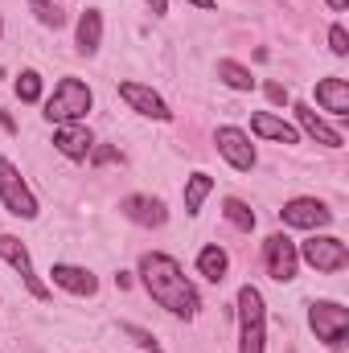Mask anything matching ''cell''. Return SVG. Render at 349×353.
<instances>
[{"label":"cell","instance_id":"7a4b0ae2","mask_svg":"<svg viewBox=\"0 0 349 353\" xmlns=\"http://www.w3.org/2000/svg\"><path fill=\"white\" fill-rule=\"evenodd\" d=\"M90 107H94V94H90L87 83L83 79H62L54 87V94L46 99V119L58 123V128L62 123H83Z\"/></svg>","mask_w":349,"mask_h":353},{"label":"cell","instance_id":"44dd1931","mask_svg":"<svg viewBox=\"0 0 349 353\" xmlns=\"http://www.w3.org/2000/svg\"><path fill=\"white\" fill-rule=\"evenodd\" d=\"M210 189H214V176L210 173H193L185 181V214H197L201 210V201L210 197Z\"/></svg>","mask_w":349,"mask_h":353},{"label":"cell","instance_id":"52a82bcc","mask_svg":"<svg viewBox=\"0 0 349 353\" xmlns=\"http://www.w3.org/2000/svg\"><path fill=\"white\" fill-rule=\"evenodd\" d=\"M263 263H267V275H271V279H279V283L296 279V267H300L296 243H292L288 234H271V239L263 243Z\"/></svg>","mask_w":349,"mask_h":353},{"label":"cell","instance_id":"9c48e42d","mask_svg":"<svg viewBox=\"0 0 349 353\" xmlns=\"http://www.w3.org/2000/svg\"><path fill=\"white\" fill-rule=\"evenodd\" d=\"M279 218H283V226L321 230V226H329V222H333V210H329L325 201H317V197H292V201L279 210Z\"/></svg>","mask_w":349,"mask_h":353},{"label":"cell","instance_id":"d6a6232c","mask_svg":"<svg viewBox=\"0 0 349 353\" xmlns=\"http://www.w3.org/2000/svg\"><path fill=\"white\" fill-rule=\"evenodd\" d=\"M0 33H4V25H0Z\"/></svg>","mask_w":349,"mask_h":353},{"label":"cell","instance_id":"d4e9b609","mask_svg":"<svg viewBox=\"0 0 349 353\" xmlns=\"http://www.w3.org/2000/svg\"><path fill=\"white\" fill-rule=\"evenodd\" d=\"M329 50H333L337 58H346V54H349V33H346V25H333V29H329Z\"/></svg>","mask_w":349,"mask_h":353},{"label":"cell","instance_id":"4fadbf2b","mask_svg":"<svg viewBox=\"0 0 349 353\" xmlns=\"http://www.w3.org/2000/svg\"><path fill=\"white\" fill-rule=\"evenodd\" d=\"M54 148H58L66 161H87L90 148H94V140H90V132L83 123H62V128L54 132Z\"/></svg>","mask_w":349,"mask_h":353},{"label":"cell","instance_id":"e0dca14e","mask_svg":"<svg viewBox=\"0 0 349 353\" xmlns=\"http://www.w3.org/2000/svg\"><path fill=\"white\" fill-rule=\"evenodd\" d=\"M317 103L333 115H349V83L346 79H321L317 83Z\"/></svg>","mask_w":349,"mask_h":353},{"label":"cell","instance_id":"6da1fadb","mask_svg":"<svg viewBox=\"0 0 349 353\" xmlns=\"http://www.w3.org/2000/svg\"><path fill=\"white\" fill-rule=\"evenodd\" d=\"M140 279H144L148 296L161 308H169L173 316H185V321L197 316V288L185 279V271H181V263L173 255H161V251L144 255L140 259Z\"/></svg>","mask_w":349,"mask_h":353},{"label":"cell","instance_id":"1f68e13d","mask_svg":"<svg viewBox=\"0 0 349 353\" xmlns=\"http://www.w3.org/2000/svg\"><path fill=\"white\" fill-rule=\"evenodd\" d=\"M148 353H161V350H157V345H152V350H148Z\"/></svg>","mask_w":349,"mask_h":353},{"label":"cell","instance_id":"f546056e","mask_svg":"<svg viewBox=\"0 0 349 353\" xmlns=\"http://www.w3.org/2000/svg\"><path fill=\"white\" fill-rule=\"evenodd\" d=\"M189 4H197V8H214V0H189Z\"/></svg>","mask_w":349,"mask_h":353},{"label":"cell","instance_id":"484cf974","mask_svg":"<svg viewBox=\"0 0 349 353\" xmlns=\"http://www.w3.org/2000/svg\"><path fill=\"white\" fill-rule=\"evenodd\" d=\"M123 333H128L140 350H152V345H157V341H152V333H148V329H140V325H123Z\"/></svg>","mask_w":349,"mask_h":353},{"label":"cell","instance_id":"83f0119b","mask_svg":"<svg viewBox=\"0 0 349 353\" xmlns=\"http://www.w3.org/2000/svg\"><path fill=\"white\" fill-rule=\"evenodd\" d=\"M267 99H271V103H288V99H292V94H288V87H279V83H267Z\"/></svg>","mask_w":349,"mask_h":353},{"label":"cell","instance_id":"8fae6325","mask_svg":"<svg viewBox=\"0 0 349 353\" xmlns=\"http://www.w3.org/2000/svg\"><path fill=\"white\" fill-rule=\"evenodd\" d=\"M119 94H123V103H128L132 111H140V115H148V119H161V123L173 119L169 103H165L152 87H144V83H119Z\"/></svg>","mask_w":349,"mask_h":353},{"label":"cell","instance_id":"cb8c5ba5","mask_svg":"<svg viewBox=\"0 0 349 353\" xmlns=\"http://www.w3.org/2000/svg\"><path fill=\"white\" fill-rule=\"evenodd\" d=\"M17 99H21V103H37V99H41V74H37V70H25V74L17 79Z\"/></svg>","mask_w":349,"mask_h":353},{"label":"cell","instance_id":"4316f807","mask_svg":"<svg viewBox=\"0 0 349 353\" xmlns=\"http://www.w3.org/2000/svg\"><path fill=\"white\" fill-rule=\"evenodd\" d=\"M111 161H119L115 148H90V165H111Z\"/></svg>","mask_w":349,"mask_h":353},{"label":"cell","instance_id":"7402d4cb","mask_svg":"<svg viewBox=\"0 0 349 353\" xmlns=\"http://www.w3.org/2000/svg\"><path fill=\"white\" fill-rule=\"evenodd\" d=\"M222 214H226V222L235 226V230H255V214H251V205L247 201H239V197H226V205H222Z\"/></svg>","mask_w":349,"mask_h":353},{"label":"cell","instance_id":"4dcf8cb0","mask_svg":"<svg viewBox=\"0 0 349 353\" xmlns=\"http://www.w3.org/2000/svg\"><path fill=\"white\" fill-rule=\"evenodd\" d=\"M346 4H349V0H329V8H337V12H341Z\"/></svg>","mask_w":349,"mask_h":353},{"label":"cell","instance_id":"7c38bea8","mask_svg":"<svg viewBox=\"0 0 349 353\" xmlns=\"http://www.w3.org/2000/svg\"><path fill=\"white\" fill-rule=\"evenodd\" d=\"M119 214H123L128 222H136V226H165V218H169L165 201H161V197H148V193L123 197V201H119Z\"/></svg>","mask_w":349,"mask_h":353},{"label":"cell","instance_id":"3957f363","mask_svg":"<svg viewBox=\"0 0 349 353\" xmlns=\"http://www.w3.org/2000/svg\"><path fill=\"white\" fill-rule=\"evenodd\" d=\"M267 345V308L263 292L243 283L239 288V353H263Z\"/></svg>","mask_w":349,"mask_h":353},{"label":"cell","instance_id":"d6986e66","mask_svg":"<svg viewBox=\"0 0 349 353\" xmlns=\"http://www.w3.org/2000/svg\"><path fill=\"white\" fill-rule=\"evenodd\" d=\"M103 41V12L99 8H87L79 17V54H94Z\"/></svg>","mask_w":349,"mask_h":353},{"label":"cell","instance_id":"f1b7e54d","mask_svg":"<svg viewBox=\"0 0 349 353\" xmlns=\"http://www.w3.org/2000/svg\"><path fill=\"white\" fill-rule=\"evenodd\" d=\"M148 8H152L157 17H165V12H169V4H165V0H148Z\"/></svg>","mask_w":349,"mask_h":353},{"label":"cell","instance_id":"ffe728a7","mask_svg":"<svg viewBox=\"0 0 349 353\" xmlns=\"http://www.w3.org/2000/svg\"><path fill=\"white\" fill-rule=\"evenodd\" d=\"M218 79H222L230 90H255V74H251L243 62H230V58L218 62Z\"/></svg>","mask_w":349,"mask_h":353},{"label":"cell","instance_id":"5bb4252c","mask_svg":"<svg viewBox=\"0 0 349 353\" xmlns=\"http://www.w3.org/2000/svg\"><path fill=\"white\" fill-rule=\"evenodd\" d=\"M50 275H54V283H58V288H66L70 296H94V292H99V279L90 275L87 267L54 263V267H50Z\"/></svg>","mask_w":349,"mask_h":353},{"label":"cell","instance_id":"277c9868","mask_svg":"<svg viewBox=\"0 0 349 353\" xmlns=\"http://www.w3.org/2000/svg\"><path fill=\"white\" fill-rule=\"evenodd\" d=\"M296 255L312 267V271H321V275L346 271V263H349V247L341 239H333V234H312L304 247H296Z\"/></svg>","mask_w":349,"mask_h":353},{"label":"cell","instance_id":"ac0fdd59","mask_svg":"<svg viewBox=\"0 0 349 353\" xmlns=\"http://www.w3.org/2000/svg\"><path fill=\"white\" fill-rule=\"evenodd\" d=\"M226 267H230V255H226L218 243L201 247V255H197V271H201L210 283H222V279H226Z\"/></svg>","mask_w":349,"mask_h":353},{"label":"cell","instance_id":"5b68a950","mask_svg":"<svg viewBox=\"0 0 349 353\" xmlns=\"http://www.w3.org/2000/svg\"><path fill=\"white\" fill-rule=\"evenodd\" d=\"M0 201H4V210L8 214H17V218H37V197H33V189L25 185V176L17 173V165L12 161H4L0 157Z\"/></svg>","mask_w":349,"mask_h":353},{"label":"cell","instance_id":"2e32d148","mask_svg":"<svg viewBox=\"0 0 349 353\" xmlns=\"http://www.w3.org/2000/svg\"><path fill=\"white\" fill-rule=\"evenodd\" d=\"M251 132L263 136V140H275V144H296V128L283 123V119L271 115V111H255V115H251Z\"/></svg>","mask_w":349,"mask_h":353},{"label":"cell","instance_id":"9a60e30c","mask_svg":"<svg viewBox=\"0 0 349 353\" xmlns=\"http://www.w3.org/2000/svg\"><path fill=\"white\" fill-rule=\"evenodd\" d=\"M296 119H300V128H304L317 144H325V148H341V132H337V128H329V123H325L308 103H296Z\"/></svg>","mask_w":349,"mask_h":353},{"label":"cell","instance_id":"8992f818","mask_svg":"<svg viewBox=\"0 0 349 353\" xmlns=\"http://www.w3.org/2000/svg\"><path fill=\"white\" fill-rule=\"evenodd\" d=\"M308 325H312L317 341H325V345H341L346 333H349V308L333 304V300H321V304L308 308Z\"/></svg>","mask_w":349,"mask_h":353},{"label":"cell","instance_id":"30bf717a","mask_svg":"<svg viewBox=\"0 0 349 353\" xmlns=\"http://www.w3.org/2000/svg\"><path fill=\"white\" fill-rule=\"evenodd\" d=\"M0 259L4 263H12L21 275H25V288L37 296V300H50V288L33 275V259H29V251H25V243L21 239H12V234H0Z\"/></svg>","mask_w":349,"mask_h":353},{"label":"cell","instance_id":"ba28073f","mask_svg":"<svg viewBox=\"0 0 349 353\" xmlns=\"http://www.w3.org/2000/svg\"><path fill=\"white\" fill-rule=\"evenodd\" d=\"M214 144H218V152L239 169V173H251L255 169V144H251V136L243 132V128H218L214 132Z\"/></svg>","mask_w":349,"mask_h":353},{"label":"cell","instance_id":"603a6c76","mask_svg":"<svg viewBox=\"0 0 349 353\" xmlns=\"http://www.w3.org/2000/svg\"><path fill=\"white\" fill-rule=\"evenodd\" d=\"M29 8H33V17H37L46 29H62V25H66V12H62L58 4H50V0H29Z\"/></svg>","mask_w":349,"mask_h":353}]
</instances>
